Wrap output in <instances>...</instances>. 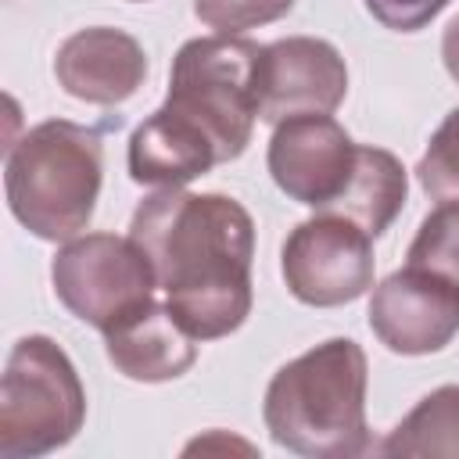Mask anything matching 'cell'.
<instances>
[{
    "label": "cell",
    "mask_w": 459,
    "mask_h": 459,
    "mask_svg": "<svg viewBox=\"0 0 459 459\" xmlns=\"http://www.w3.org/2000/svg\"><path fill=\"white\" fill-rule=\"evenodd\" d=\"M129 237L147 251L169 308L197 341L226 337L247 319L255 222L240 201L165 186L140 201Z\"/></svg>",
    "instance_id": "1"
},
{
    "label": "cell",
    "mask_w": 459,
    "mask_h": 459,
    "mask_svg": "<svg viewBox=\"0 0 459 459\" xmlns=\"http://www.w3.org/2000/svg\"><path fill=\"white\" fill-rule=\"evenodd\" d=\"M366 351L351 337H330L280 366L265 387L269 437L308 459H355L373 448L366 427Z\"/></svg>",
    "instance_id": "2"
},
{
    "label": "cell",
    "mask_w": 459,
    "mask_h": 459,
    "mask_svg": "<svg viewBox=\"0 0 459 459\" xmlns=\"http://www.w3.org/2000/svg\"><path fill=\"white\" fill-rule=\"evenodd\" d=\"M104 179L100 133L68 118L32 126L7 147L4 190L11 215L39 240H75L97 208Z\"/></svg>",
    "instance_id": "3"
},
{
    "label": "cell",
    "mask_w": 459,
    "mask_h": 459,
    "mask_svg": "<svg viewBox=\"0 0 459 459\" xmlns=\"http://www.w3.org/2000/svg\"><path fill=\"white\" fill-rule=\"evenodd\" d=\"M86 420L82 380L65 348L43 333L22 337L4 366L0 455L36 459L68 445Z\"/></svg>",
    "instance_id": "4"
},
{
    "label": "cell",
    "mask_w": 459,
    "mask_h": 459,
    "mask_svg": "<svg viewBox=\"0 0 459 459\" xmlns=\"http://www.w3.org/2000/svg\"><path fill=\"white\" fill-rule=\"evenodd\" d=\"M258 61L262 47L255 39L222 32L186 39L172 57L165 104L194 118L215 140L222 161L240 158L251 143L258 118Z\"/></svg>",
    "instance_id": "5"
},
{
    "label": "cell",
    "mask_w": 459,
    "mask_h": 459,
    "mask_svg": "<svg viewBox=\"0 0 459 459\" xmlns=\"http://www.w3.org/2000/svg\"><path fill=\"white\" fill-rule=\"evenodd\" d=\"M57 301L100 333L154 298L158 276L147 251L133 237L86 233L57 247L50 262Z\"/></svg>",
    "instance_id": "6"
},
{
    "label": "cell",
    "mask_w": 459,
    "mask_h": 459,
    "mask_svg": "<svg viewBox=\"0 0 459 459\" xmlns=\"http://www.w3.org/2000/svg\"><path fill=\"white\" fill-rule=\"evenodd\" d=\"M373 237L362 226L323 212L298 222L280 255L287 290L316 308L362 298L373 287Z\"/></svg>",
    "instance_id": "7"
},
{
    "label": "cell",
    "mask_w": 459,
    "mask_h": 459,
    "mask_svg": "<svg viewBox=\"0 0 459 459\" xmlns=\"http://www.w3.org/2000/svg\"><path fill=\"white\" fill-rule=\"evenodd\" d=\"M366 316L377 341L394 355L441 351L459 333V283L405 265L373 287Z\"/></svg>",
    "instance_id": "8"
},
{
    "label": "cell",
    "mask_w": 459,
    "mask_h": 459,
    "mask_svg": "<svg viewBox=\"0 0 459 459\" xmlns=\"http://www.w3.org/2000/svg\"><path fill=\"white\" fill-rule=\"evenodd\" d=\"M255 93L258 118L269 126L294 115H330L348 93V65L326 39L287 36L262 47Z\"/></svg>",
    "instance_id": "9"
},
{
    "label": "cell",
    "mask_w": 459,
    "mask_h": 459,
    "mask_svg": "<svg viewBox=\"0 0 459 459\" xmlns=\"http://www.w3.org/2000/svg\"><path fill=\"white\" fill-rule=\"evenodd\" d=\"M355 140L330 115H294L276 126L269 140V176L298 204L323 212L348 183L355 165Z\"/></svg>",
    "instance_id": "10"
},
{
    "label": "cell",
    "mask_w": 459,
    "mask_h": 459,
    "mask_svg": "<svg viewBox=\"0 0 459 459\" xmlns=\"http://www.w3.org/2000/svg\"><path fill=\"white\" fill-rule=\"evenodd\" d=\"M54 75L68 97L100 104V108H115L143 86L147 54L129 32L93 25V29L72 32L57 47Z\"/></svg>",
    "instance_id": "11"
},
{
    "label": "cell",
    "mask_w": 459,
    "mask_h": 459,
    "mask_svg": "<svg viewBox=\"0 0 459 459\" xmlns=\"http://www.w3.org/2000/svg\"><path fill=\"white\" fill-rule=\"evenodd\" d=\"M108 362L140 384H161L183 377L197 362V337L176 319L169 301H143L104 330Z\"/></svg>",
    "instance_id": "12"
},
{
    "label": "cell",
    "mask_w": 459,
    "mask_h": 459,
    "mask_svg": "<svg viewBox=\"0 0 459 459\" xmlns=\"http://www.w3.org/2000/svg\"><path fill=\"white\" fill-rule=\"evenodd\" d=\"M222 165L215 140L172 104H161L129 136V176L140 186H186Z\"/></svg>",
    "instance_id": "13"
},
{
    "label": "cell",
    "mask_w": 459,
    "mask_h": 459,
    "mask_svg": "<svg viewBox=\"0 0 459 459\" xmlns=\"http://www.w3.org/2000/svg\"><path fill=\"white\" fill-rule=\"evenodd\" d=\"M409 197V179L402 161L384 147H355V165L344 190L323 208V215H341L362 226L369 237H380Z\"/></svg>",
    "instance_id": "14"
},
{
    "label": "cell",
    "mask_w": 459,
    "mask_h": 459,
    "mask_svg": "<svg viewBox=\"0 0 459 459\" xmlns=\"http://www.w3.org/2000/svg\"><path fill=\"white\" fill-rule=\"evenodd\" d=\"M380 455H445L459 459V384H445L384 437Z\"/></svg>",
    "instance_id": "15"
},
{
    "label": "cell",
    "mask_w": 459,
    "mask_h": 459,
    "mask_svg": "<svg viewBox=\"0 0 459 459\" xmlns=\"http://www.w3.org/2000/svg\"><path fill=\"white\" fill-rule=\"evenodd\" d=\"M409 262L459 283V201H441L416 230L409 244Z\"/></svg>",
    "instance_id": "16"
},
{
    "label": "cell",
    "mask_w": 459,
    "mask_h": 459,
    "mask_svg": "<svg viewBox=\"0 0 459 459\" xmlns=\"http://www.w3.org/2000/svg\"><path fill=\"white\" fill-rule=\"evenodd\" d=\"M420 186L434 201H459V108L445 115V122L434 129L420 165H416Z\"/></svg>",
    "instance_id": "17"
},
{
    "label": "cell",
    "mask_w": 459,
    "mask_h": 459,
    "mask_svg": "<svg viewBox=\"0 0 459 459\" xmlns=\"http://www.w3.org/2000/svg\"><path fill=\"white\" fill-rule=\"evenodd\" d=\"M290 7L294 0H194V14L222 36H240L247 29L269 25Z\"/></svg>",
    "instance_id": "18"
},
{
    "label": "cell",
    "mask_w": 459,
    "mask_h": 459,
    "mask_svg": "<svg viewBox=\"0 0 459 459\" xmlns=\"http://www.w3.org/2000/svg\"><path fill=\"white\" fill-rule=\"evenodd\" d=\"M448 0H366V11L394 32H416L423 29Z\"/></svg>",
    "instance_id": "19"
},
{
    "label": "cell",
    "mask_w": 459,
    "mask_h": 459,
    "mask_svg": "<svg viewBox=\"0 0 459 459\" xmlns=\"http://www.w3.org/2000/svg\"><path fill=\"white\" fill-rule=\"evenodd\" d=\"M441 61H445V72L459 82V14L445 25V36H441Z\"/></svg>",
    "instance_id": "20"
},
{
    "label": "cell",
    "mask_w": 459,
    "mask_h": 459,
    "mask_svg": "<svg viewBox=\"0 0 459 459\" xmlns=\"http://www.w3.org/2000/svg\"><path fill=\"white\" fill-rule=\"evenodd\" d=\"M133 4H143V0H133Z\"/></svg>",
    "instance_id": "21"
}]
</instances>
